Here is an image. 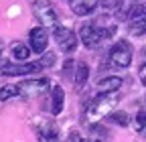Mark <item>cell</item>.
Here are the masks:
<instances>
[{
    "instance_id": "1",
    "label": "cell",
    "mask_w": 146,
    "mask_h": 142,
    "mask_svg": "<svg viewBox=\"0 0 146 142\" xmlns=\"http://www.w3.org/2000/svg\"><path fill=\"white\" fill-rule=\"evenodd\" d=\"M116 104H118L116 92H100L89 102L87 110H85V124H96V122L108 118L112 114V110L116 108Z\"/></svg>"
},
{
    "instance_id": "2",
    "label": "cell",
    "mask_w": 146,
    "mask_h": 142,
    "mask_svg": "<svg viewBox=\"0 0 146 142\" xmlns=\"http://www.w3.org/2000/svg\"><path fill=\"white\" fill-rule=\"evenodd\" d=\"M116 35V25L102 27V23H83L79 29V39L85 49H98L106 39L110 41Z\"/></svg>"
},
{
    "instance_id": "3",
    "label": "cell",
    "mask_w": 146,
    "mask_h": 142,
    "mask_svg": "<svg viewBox=\"0 0 146 142\" xmlns=\"http://www.w3.org/2000/svg\"><path fill=\"white\" fill-rule=\"evenodd\" d=\"M33 16L39 21L43 27H49V29H55L57 27V21H59V14L57 10L53 8V4L49 0H35L33 2Z\"/></svg>"
},
{
    "instance_id": "4",
    "label": "cell",
    "mask_w": 146,
    "mask_h": 142,
    "mask_svg": "<svg viewBox=\"0 0 146 142\" xmlns=\"http://www.w3.org/2000/svg\"><path fill=\"white\" fill-rule=\"evenodd\" d=\"M132 57H134V49H132L130 43L124 41V39H120L112 49H110V63H112L114 67H118V69L130 67Z\"/></svg>"
},
{
    "instance_id": "5",
    "label": "cell",
    "mask_w": 146,
    "mask_h": 142,
    "mask_svg": "<svg viewBox=\"0 0 146 142\" xmlns=\"http://www.w3.org/2000/svg\"><path fill=\"white\" fill-rule=\"evenodd\" d=\"M53 37H55V41H57V45H59V49L63 51V53H75L77 51V45H79V33L75 35L71 29H67V27H55L53 29Z\"/></svg>"
},
{
    "instance_id": "6",
    "label": "cell",
    "mask_w": 146,
    "mask_h": 142,
    "mask_svg": "<svg viewBox=\"0 0 146 142\" xmlns=\"http://www.w3.org/2000/svg\"><path fill=\"white\" fill-rule=\"evenodd\" d=\"M128 31L134 37L146 35V4H138L132 8L130 16H128Z\"/></svg>"
},
{
    "instance_id": "7",
    "label": "cell",
    "mask_w": 146,
    "mask_h": 142,
    "mask_svg": "<svg viewBox=\"0 0 146 142\" xmlns=\"http://www.w3.org/2000/svg\"><path fill=\"white\" fill-rule=\"evenodd\" d=\"M18 85H21V98H41L51 90V81L47 77L29 79V81H23Z\"/></svg>"
},
{
    "instance_id": "8",
    "label": "cell",
    "mask_w": 146,
    "mask_h": 142,
    "mask_svg": "<svg viewBox=\"0 0 146 142\" xmlns=\"http://www.w3.org/2000/svg\"><path fill=\"white\" fill-rule=\"evenodd\" d=\"M45 69L39 61L36 63H29V61H21V63H2V75H10V77H16V75H33L36 71Z\"/></svg>"
},
{
    "instance_id": "9",
    "label": "cell",
    "mask_w": 146,
    "mask_h": 142,
    "mask_svg": "<svg viewBox=\"0 0 146 142\" xmlns=\"http://www.w3.org/2000/svg\"><path fill=\"white\" fill-rule=\"evenodd\" d=\"M29 45L35 53H43L47 51V45H49V33H47V27L39 25V27H33L29 31Z\"/></svg>"
},
{
    "instance_id": "10",
    "label": "cell",
    "mask_w": 146,
    "mask_h": 142,
    "mask_svg": "<svg viewBox=\"0 0 146 142\" xmlns=\"http://www.w3.org/2000/svg\"><path fill=\"white\" fill-rule=\"evenodd\" d=\"M49 96H51V114L53 116H59L65 108V92L61 85H51L49 90Z\"/></svg>"
},
{
    "instance_id": "11",
    "label": "cell",
    "mask_w": 146,
    "mask_h": 142,
    "mask_svg": "<svg viewBox=\"0 0 146 142\" xmlns=\"http://www.w3.org/2000/svg\"><path fill=\"white\" fill-rule=\"evenodd\" d=\"M100 4V0H69L71 10L75 12L77 16H89Z\"/></svg>"
},
{
    "instance_id": "12",
    "label": "cell",
    "mask_w": 146,
    "mask_h": 142,
    "mask_svg": "<svg viewBox=\"0 0 146 142\" xmlns=\"http://www.w3.org/2000/svg\"><path fill=\"white\" fill-rule=\"evenodd\" d=\"M10 53L16 61H29L33 49H31V45H27L23 41H14V43H10Z\"/></svg>"
},
{
    "instance_id": "13",
    "label": "cell",
    "mask_w": 146,
    "mask_h": 142,
    "mask_svg": "<svg viewBox=\"0 0 146 142\" xmlns=\"http://www.w3.org/2000/svg\"><path fill=\"white\" fill-rule=\"evenodd\" d=\"M122 85H124L122 77L110 75V77H106V79H102V81L98 83V92H118Z\"/></svg>"
},
{
    "instance_id": "14",
    "label": "cell",
    "mask_w": 146,
    "mask_h": 142,
    "mask_svg": "<svg viewBox=\"0 0 146 142\" xmlns=\"http://www.w3.org/2000/svg\"><path fill=\"white\" fill-rule=\"evenodd\" d=\"M87 79H89V65L85 61H79L77 67H75V77H73V81H75V85L81 90V87H85Z\"/></svg>"
},
{
    "instance_id": "15",
    "label": "cell",
    "mask_w": 146,
    "mask_h": 142,
    "mask_svg": "<svg viewBox=\"0 0 146 142\" xmlns=\"http://www.w3.org/2000/svg\"><path fill=\"white\" fill-rule=\"evenodd\" d=\"M39 140H59V130L53 122H47L43 124V128H39Z\"/></svg>"
},
{
    "instance_id": "16",
    "label": "cell",
    "mask_w": 146,
    "mask_h": 142,
    "mask_svg": "<svg viewBox=\"0 0 146 142\" xmlns=\"http://www.w3.org/2000/svg\"><path fill=\"white\" fill-rule=\"evenodd\" d=\"M21 96V85H14V83H8V85H0V102H6V100H12V98H18Z\"/></svg>"
},
{
    "instance_id": "17",
    "label": "cell",
    "mask_w": 146,
    "mask_h": 142,
    "mask_svg": "<svg viewBox=\"0 0 146 142\" xmlns=\"http://www.w3.org/2000/svg\"><path fill=\"white\" fill-rule=\"evenodd\" d=\"M89 130H91V140H110V132L108 128H104L102 124H89Z\"/></svg>"
},
{
    "instance_id": "18",
    "label": "cell",
    "mask_w": 146,
    "mask_h": 142,
    "mask_svg": "<svg viewBox=\"0 0 146 142\" xmlns=\"http://www.w3.org/2000/svg\"><path fill=\"white\" fill-rule=\"evenodd\" d=\"M108 122H110V124H116V126L126 128L128 124H130V116H128L126 112H114V114L108 116Z\"/></svg>"
},
{
    "instance_id": "19",
    "label": "cell",
    "mask_w": 146,
    "mask_h": 142,
    "mask_svg": "<svg viewBox=\"0 0 146 142\" xmlns=\"http://www.w3.org/2000/svg\"><path fill=\"white\" fill-rule=\"evenodd\" d=\"M134 126H136V132H138L142 138H146V108L140 110V112L136 114V118H134Z\"/></svg>"
},
{
    "instance_id": "20",
    "label": "cell",
    "mask_w": 146,
    "mask_h": 142,
    "mask_svg": "<svg viewBox=\"0 0 146 142\" xmlns=\"http://www.w3.org/2000/svg\"><path fill=\"white\" fill-rule=\"evenodd\" d=\"M39 63H41L43 67H51V65L55 63V53H51V51H45V53H43V57L39 59Z\"/></svg>"
},
{
    "instance_id": "21",
    "label": "cell",
    "mask_w": 146,
    "mask_h": 142,
    "mask_svg": "<svg viewBox=\"0 0 146 142\" xmlns=\"http://www.w3.org/2000/svg\"><path fill=\"white\" fill-rule=\"evenodd\" d=\"M71 71L75 73V69H73V61H71V59H67V61H65V65H63V75H71Z\"/></svg>"
},
{
    "instance_id": "22",
    "label": "cell",
    "mask_w": 146,
    "mask_h": 142,
    "mask_svg": "<svg viewBox=\"0 0 146 142\" xmlns=\"http://www.w3.org/2000/svg\"><path fill=\"white\" fill-rule=\"evenodd\" d=\"M138 75H140L142 83H146V63H142V65H140V69H138Z\"/></svg>"
},
{
    "instance_id": "23",
    "label": "cell",
    "mask_w": 146,
    "mask_h": 142,
    "mask_svg": "<svg viewBox=\"0 0 146 142\" xmlns=\"http://www.w3.org/2000/svg\"><path fill=\"white\" fill-rule=\"evenodd\" d=\"M69 140H81V136H77V132H73V136H69Z\"/></svg>"
},
{
    "instance_id": "24",
    "label": "cell",
    "mask_w": 146,
    "mask_h": 142,
    "mask_svg": "<svg viewBox=\"0 0 146 142\" xmlns=\"http://www.w3.org/2000/svg\"><path fill=\"white\" fill-rule=\"evenodd\" d=\"M2 51H4V41L0 39V57H2Z\"/></svg>"
},
{
    "instance_id": "25",
    "label": "cell",
    "mask_w": 146,
    "mask_h": 142,
    "mask_svg": "<svg viewBox=\"0 0 146 142\" xmlns=\"http://www.w3.org/2000/svg\"><path fill=\"white\" fill-rule=\"evenodd\" d=\"M0 75H2V65H0Z\"/></svg>"
}]
</instances>
